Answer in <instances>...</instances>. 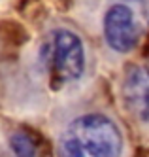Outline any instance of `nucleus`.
Returning <instances> with one entry per match:
<instances>
[{
	"instance_id": "nucleus-1",
	"label": "nucleus",
	"mask_w": 149,
	"mask_h": 157,
	"mask_svg": "<svg viewBox=\"0 0 149 157\" xmlns=\"http://www.w3.org/2000/svg\"><path fill=\"white\" fill-rule=\"evenodd\" d=\"M121 132L102 114H87L74 119L62 132L59 157H119Z\"/></svg>"
},
{
	"instance_id": "nucleus-2",
	"label": "nucleus",
	"mask_w": 149,
	"mask_h": 157,
	"mask_svg": "<svg viewBox=\"0 0 149 157\" xmlns=\"http://www.w3.org/2000/svg\"><path fill=\"white\" fill-rule=\"evenodd\" d=\"M40 61L55 89L76 82L85 68L81 40L66 29H57L45 36L40 48Z\"/></svg>"
},
{
	"instance_id": "nucleus-3",
	"label": "nucleus",
	"mask_w": 149,
	"mask_h": 157,
	"mask_svg": "<svg viewBox=\"0 0 149 157\" xmlns=\"http://www.w3.org/2000/svg\"><path fill=\"white\" fill-rule=\"evenodd\" d=\"M104 34L110 48L119 53H127L136 46L138 30H136L134 15L130 12V8L123 4H115L108 10V13L104 17Z\"/></svg>"
},
{
	"instance_id": "nucleus-4",
	"label": "nucleus",
	"mask_w": 149,
	"mask_h": 157,
	"mask_svg": "<svg viewBox=\"0 0 149 157\" xmlns=\"http://www.w3.org/2000/svg\"><path fill=\"white\" fill-rule=\"evenodd\" d=\"M125 104L140 121H149V68L134 66L123 83Z\"/></svg>"
},
{
	"instance_id": "nucleus-5",
	"label": "nucleus",
	"mask_w": 149,
	"mask_h": 157,
	"mask_svg": "<svg viewBox=\"0 0 149 157\" xmlns=\"http://www.w3.org/2000/svg\"><path fill=\"white\" fill-rule=\"evenodd\" d=\"M9 148L15 157H34L36 155V144H34L25 132H15L9 136Z\"/></svg>"
}]
</instances>
